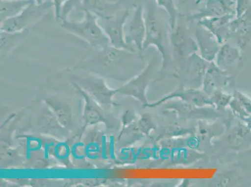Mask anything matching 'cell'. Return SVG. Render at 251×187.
I'll return each mask as SVG.
<instances>
[{
    "label": "cell",
    "mask_w": 251,
    "mask_h": 187,
    "mask_svg": "<svg viewBox=\"0 0 251 187\" xmlns=\"http://www.w3.org/2000/svg\"><path fill=\"white\" fill-rule=\"evenodd\" d=\"M36 0H1V22L19 15Z\"/></svg>",
    "instance_id": "cell-6"
},
{
    "label": "cell",
    "mask_w": 251,
    "mask_h": 187,
    "mask_svg": "<svg viewBox=\"0 0 251 187\" xmlns=\"http://www.w3.org/2000/svg\"><path fill=\"white\" fill-rule=\"evenodd\" d=\"M145 18L146 25V44L155 43L161 47L166 32L156 15V9L153 0H147V11Z\"/></svg>",
    "instance_id": "cell-4"
},
{
    "label": "cell",
    "mask_w": 251,
    "mask_h": 187,
    "mask_svg": "<svg viewBox=\"0 0 251 187\" xmlns=\"http://www.w3.org/2000/svg\"><path fill=\"white\" fill-rule=\"evenodd\" d=\"M85 13L84 19L81 22L73 23L61 20L60 26L71 33L86 39L91 43H104L108 42L101 28L98 23L97 15L93 14L87 9H83Z\"/></svg>",
    "instance_id": "cell-2"
},
{
    "label": "cell",
    "mask_w": 251,
    "mask_h": 187,
    "mask_svg": "<svg viewBox=\"0 0 251 187\" xmlns=\"http://www.w3.org/2000/svg\"><path fill=\"white\" fill-rule=\"evenodd\" d=\"M65 1V0H53L54 5L56 7V17L58 22L60 18L61 9H62L61 5H62L63 1Z\"/></svg>",
    "instance_id": "cell-9"
},
{
    "label": "cell",
    "mask_w": 251,
    "mask_h": 187,
    "mask_svg": "<svg viewBox=\"0 0 251 187\" xmlns=\"http://www.w3.org/2000/svg\"><path fill=\"white\" fill-rule=\"evenodd\" d=\"M144 19L142 6L140 4L137 6L136 5L133 19L126 31V41L127 42H134L137 44H141V41L146 35V25Z\"/></svg>",
    "instance_id": "cell-5"
},
{
    "label": "cell",
    "mask_w": 251,
    "mask_h": 187,
    "mask_svg": "<svg viewBox=\"0 0 251 187\" xmlns=\"http://www.w3.org/2000/svg\"><path fill=\"white\" fill-rule=\"evenodd\" d=\"M36 2L29 4L19 15L1 22V30L13 33L29 29L28 26L37 23L54 5L51 0H47L41 4L36 3Z\"/></svg>",
    "instance_id": "cell-1"
},
{
    "label": "cell",
    "mask_w": 251,
    "mask_h": 187,
    "mask_svg": "<svg viewBox=\"0 0 251 187\" xmlns=\"http://www.w3.org/2000/svg\"><path fill=\"white\" fill-rule=\"evenodd\" d=\"M129 16V9L120 11L111 16H97L99 26L103 29L112 42L116 44L123 43V27L127 18Z\"/></svg>",
    "instance_id": "cell-3"
},
{
    "label": "cell",
    "mask_w": 251,
    "mask_h": 187,
    "mask_svg": "<svg viewBox=\"0 0 251 187\" xmlns=\"http://www.w3.org/2000/svg\"><path fill=\"white\" fill-rule=\"evenodd\" d=\"M161 6H163L168 11L170 17L171 25L172 28H174L176 19L177 12L175 8L174 1L173 0H157Z\"/></svg>",
    "instance_id": "cell-7"
},
{
    "label": "cell",
    "mask_w": 251,
    "mask_h": 187,
    "mask_svg": "<svg viewBox=\"0 0 251 187\" xmlns=\"http://www.w3.org/2000/svg\"><path fill=\"white\" fill-rule=\"evenodd\" d=\"M80 1L81 0H68V1L66 2L65 5L61 9L60 18H59L58 22L61 20H65L66 15L68 14L71 9L74 8V6L78 5V4L80 3Z\"/></svg>",
    "instance_id": "cell-8"
},
{
    "label": "cell",
    "mask_w": 251,
    "mask_h": 187,
    "mask_svg": "<svg viewBox=\"0 0 251 187\" xmlns=\"http://www.w3.org/2000/svg\"><path fill=\"white\" fill-rule=\"evenodd\" d=\"M46 1H47V0H36V3L39 4L44 3Z\"/></svg>",
    "instance_id": "cell-10"
}]
</instances>
